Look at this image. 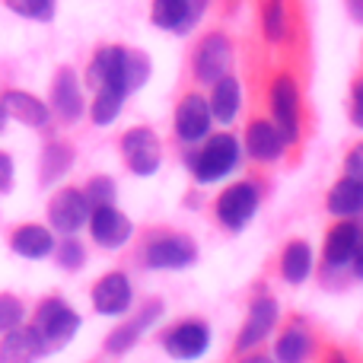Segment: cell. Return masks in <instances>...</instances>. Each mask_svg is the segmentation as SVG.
<instances>
[{
	"instance_id": "15",
	"label": "cell",
	"mask_w": 363,
	"mask_h": 363,
	"mask_svg": "<svg viewBox=\"0 0 363 363\" xmlns=\"http://www.w3.org/2000/svg\"><path fill=\"white\" fill-rule=\"evenodd\" d=\"M125 55H128V48H118V45H112V48H102L99 55L93 57L89 70H86L89 86H93V89L112 86V89H121V93L128 96V83H125Z\"/></svg>"
},
{
	"instance_id": "13",
	"label": "cell",
	"mask_w": 363,
	"mask_h": 363,
	"mask_svg": "<svg viewBox=\"0 0 363 363\" xmlns=\"http://www.w3.org/2000/svg\"><path fill=\"white\" fill-rule=\"evenodd\" d=\"M211 108H207V99L198 93H188L185 99L179 102L176 108V134L185 144H198L211 134Z\"/></svg>"
},
{
	"instance_id": "35",
	"label": "cell",
	"mask_w": 363,
	"mask_h": 363,
	"mask_svg": "<svg viewBox=\"0 0 363 363\" xmlns=\"http://www.w3.org/2000/svg\"><path fill=\"white\" fill-rule=\"evenodd\" d=\"M347 179H354L363 185V140L347 153Z\"/></svg>"
},
{
	"instance_id": "40",
	"label": "cell",
	"mask_w": 363,
	"mask_h": 363,
	"mask_svg": "<svg viewBox=\"0 0 363 363\" xmlns=\"http://www.w3.org/2000/svg\"><path fill=\"white\" fill-rule=\"evenodd\" d=\"M239 363H274V357H268V354H252V357H242Z\"/></svg>"
},
{
	"instance_id": "36",
	"label": "cell",
	"mask_w": 363,
	"mask_h": 363,
	"mask_svg": "<svg viewBox=\"0 0 363 363\" xmlns=\"http://www.w3.org/2000/svg\"><path fill=\"white\" fill-rule=\"evenodd\" d=\"M351 118H354V125L363 128V80L354 86V106H351Z\"/></svg>"
},
{
	"instance_id": "3",
	"label": "cell",
	"mask_w": 363,
	"mask_h": 363,
	"mask_svg": "<svg viewBox=\"0 0 363 363\" xmlns=\"http://www.w3.org/2000/svg\"><path fill=\"white\" fill-rule=\"evenodd\" d=\"M271 121L287 144L300 138V89L287 74L271 83Z\"/></svg>"
},
{
	"instance_id": "30",
	"label": "cell",
	"mask_w": 363,
	"mask_h": 363,
	"mask_svg": "<svg viewBox=\"0 0 363 363\" xmlns=\"http://www.w3.org/2000/svg\"><path fill=\"white\" fill-rule=\"evenodd\" d=\"M6 6L26 19H51L55 16V0H6Z\"/></svg>"
},
{
	"instance_id": "7",
	"label": "cell",
	"mask_w": 363,
	"mask_h": 363,
	"mask_svg": "<svg viewBox=\"0 0 363 363\" xmlns=\"http://www.w3.org/2000/svg\"><path fill=\"white\" fill-rule=\"evenodd\" d=\"M277 315H281V309H277V303L271 300V296L252 300L249 315H245L242 328H239V338H236V345H233V351L245 354V351H252V347H258L271 332H274Z\"/></svg>"
},
{
	"instance_id": "38",
	"label": "cell",
	"mask_w": 363,
	"mask_h": 363,
	"mask_svg": "<svg viewBox=\"0 0 363 363\" xmlns=\"http://www.w3.org/2000/svg\"><path fill=\"white\" fill-rule=\"evenodd\" d=\"M351 264H354V271H357V277H363V223H357V249H354Z\"/></svg>"
},
{
	"instance_id": "8",
	"label": "cell",
	"mask_w": 363,
	"mask_h": 363,
	"mask_svg": "<svg viewBox=\"0 0 363 363\" xmlns=\"http://www.w3.org/2000/svg\"><path fill=\"white\" fill-rule=\"evenodd\" d=\"M160 319H163V303H160V300L144 303V306H140V313L134 315V319H128L125 325L115 328V332L106 338V354H108V357H121V354H128L147 332H150L153 325H157Z\"/></svg>"
},
{
	"instance_id": "4",
	"label": "cell",
	"mask_w": 363,
	"mask_h": 363,
	"mask_svg": "<svg viewBox=\"0 0 363 363\" xmlns=\"http://www.w3.org/2000/svg\"><path fill=\"white\" fill-rule=\"evenodd\" d=\"M258 185L255 182H236L217 198V220L226 230H242L258 211Z\"/></svg>"
},
{
	"instance_id": "21",
	"label": "cell",
	"mask_w": 363,
	"mask_h": 363,
	"mask_svg": "<svg viewBox=\"0 0 363 363\" xmlns=\"http://www.w3.org/2000/svg\"><path fill=\"white\" fill-rule=\"evenodd\" d=\"M354 249H357V223L341 220V223H335L332 233H328L325 252H322V255H325L328 268H345V264H351Z\"/></svg>"
},
{
	"instance_id": "32",
	"label": "cell",
	"mask_w": 363,
	"mask_h": 363,
	"mask_svg": "<svg viewBox=\"0 0 363 363\" xmlns=\"http://www.w3.org/2000/svg\"><path fill=\"white\" fill-rule=\"evenodd\" d=\"M23 315H26V309H23V303H19L16 296L0 294V335L10 332V328H16L19 322H23Z\"/></svg>"
},
{
	"instance_id": "31",
	"label": "cell",
	"mask_w": 363,
	"mask_h": 363,
	"mask_svg": "<svg viewBox=\"0 0 363 363\" xmlns=\"http://www.w3.org/2000/svg\"><path fill=\"white\" fill-rule=\"evenodd\" d=\"M86 201H89V207H102V204H115V182L108 179V176H96V179H89V185H86Z\"/></svg>"
},
{
	"instance_id": "20",
	"label": "cell",
	"mask_w": 363,
	"mask_h": 363,
	"mask_svg": "<svg viewBox=\"0 0 363 363\" xmlns=\"http://www.w3.org/2000/svg\"><path fill=\"white\" fill-rule=\"evenodd\" d=\"M0 108H4V115H10V118L23 121V125H29V128L48 125V106H45L42 99H35L32 93H23V89H10V93H4Z\"/></svg>"
},
{
	"instance_id": "41",
	"label": "cell",
	"mask_w": 363,
	"mask_h": 363,
	"mask_svg": "<svg viewBox=\"0 0 363 363\" xmlns=\"http://www.w3.org/2000/svg\"><path fill=\"white\" fill-rule=\"evenodd\" d=\"M204 4H207V0H188V6H191V13H194V16H201V10H204Z\"/></svg>"
},
{
	"instance_id": "29",
	"label": "cell",
	"mask_w": 363,
	"mask_h": 363,
	"mask_svg": "<svg viewBox=\"0 0 363 363\" xmlns=\"http://www.w3.org/2000/svg\"><path fill=\"white\" fill-rule=\"evenodd\" d=\"M147 80H150V57H147L144 51H128V55H125V83H128V93L140 89Z\"/></svg>"
},
{
	"instance_id": "18",
	"label": "cell",
	"mask_w": 363,
	"mask_h": 363,
	"mask_svg": "<svg viewBox=\"0 0 363 363\" xmlns=\"http://www.w3.org/2000/svg\"><path fill=\"white\" fill-rule=\"evenodd\" d=\"M51 106L64 121H77L83 115V93L80 83H77V74L70 67L57 70L55 86H51Z\"/></svg>"
},
{
	"instance_id": "37",
	"label": "cell",
	"mask_w": 363,
	"mask_h": 363,
	"mask_svg": "<svg viewBox=\"0 0 363 363\" xmlns=\"http://www.w3.org/2000/svg\"><path fill=\"white\" fill-rule=\"evenodd\" d=\"M10 185H13V160L6 153H0V191H6Z\"/></svg>"
},
{
	"instance_id": "5",
	"label": "cell",
	"mask_w": 363,
	"mask_h": 363,
	"mask_svg": "<svg viewBox=\"0 0 363 363\" xmlns=\"http://www.w3.org/2000/svg\"><path fill=\"white\" fill-rule=\"evenodd\" d=\"M144 262L147 268L153 271H179V268H188V264L198 262V245L194 239L188 236H157L144 252Z\"/></svg>"
},
{
	"instance_id": "9",
	"label": "cell",
	"mask_w": 363,
	"mask_h": 363,
	"mask_svg": "<svg viewBox=\"0 0 363 363\" xmlns=\"http://www.w3.org/2000/svg\"><path fill=\"white\" fill-rule=\"evenodd\" d=\"M163 347L172 360H201L211 347V328L201 319H185L163 338Z\"/></svg>"
},
{
	"instance_id": "6",
	"label": "cell",
	"mask_w": 363,
	"mask_h": 363,
	"mask_svg": "<svg viewBox=\"0 0 363 363\" xmlns=\"http://www.w3.org/2000/svg\"><path fill=\"white\" fill-rule=\"evenodd\" d=\"M121 153H125V163L134 176H153L163 163V153H160V140L150 128H131V131L121 138Z\"/></svg>"
},
{
	"instance_id": "17",
	"label": "cell",
	"mask_w": 363,
	"mask_h": 363,
	"mask_svg": "<svg viewBox=\"0 0 363 363\" xmlns=\"http://www.w3.org/2000/svg\"><path fill=\"white\" fill-rule=\"evenodd\" d=\"M284 147H287V140L281 138L274 121L258 118V121H252L249 131H245V150H249V157L258 160V163H274V160H281Z\"/></svg>"
},
{
	"instance_id": "27",
	"label": "cell",
	"mask_w": 363,
	"mask_h": 363,
	"mask_svg": "<svg viewBox=\"0 0 363 363\" xmlns=\"http://www.w3.org/2000/svg\"><path fill=\"white\" fill-rule=\"evenodd\" d=\"M121 106H125V93L112 86H99L96 89V99L89 106V115H93L96 125H112L121 115Z\"/></svg>"
},
{
	"instance_id": "14",
	"label": "cell",
	"mask_w": 363,
	"mask_h": 363,
	"mask_svg": "<svg viewBox=\"0 0 363 363\" xmlns=\"http://www.w3.org/2000/svg\"><path fill=\"white\" fill-rule=\"evenodd\" d=\"M131 300H134L131 281H128V274H121V271L106 274L93 287V306H96V313H99V315H121V313H128V309H131Z\"/></svg>"
},
{
	"instance_id": "34",
	"label": "cell",
	"mask_w": 363,
	"mask_h": 363,
	"mask_svg": "<svg viewBox=\"0 0 363 363\" xmlns=\"http://www.w3.org/2000/svg\"><path fill=\"white\" fill-rule=\"evenodd\" d=\"M57 262H61V268L77 271L86 262V252H83V245L77 242V239H67V242H61V249H57Z\"/></svg>"
},
{
	"instance_id": "2",
	"label": "cell",
	"mask_w": 363,
	"mask_h": 363,
	"mask_svg": "<svg viewBox=\"0 0 363 363\" xmlns=\"http://www.w3.org/2000/svg\"><path fill=\"white\" fill-rule=\"evenodd\" d=\"M32 328H35L38 338H42L45 354L61 351V347H67L70 341H74V335L80 332V315H77L64 300L51 296V300H45L42 306L35 309V325Z\"/></svg>"
},
{
	"instance_id": "28",
	"label": "cell",
	"mask_w": 363,
	"mask_h": 363,
	"mask_svg": "<svg viewBox=\"0 0 363 363\" xmlns=\"http://www.w3.org/2000/svg\"><path fill=\"white\" fill-rule=\"evenodd\" d=\"M70 163H74V150L67 144H51L42 157V182L48 185V182L61 179L70 169Z\"/></svg>"
},
{
	"instance_id": "42",
	"label": "cell",
	"mask_w": 363,
	"mask_h": 363,
	"mask_svg": "<svg viewBox=\"0 0 363 363\" xmlns=\"http://www.w3.org/2000/svg\"><path fill=\"white\" fill-rule=\"evenodd\" d=\"M328 363H347V360H345V354H335V357L328 360Z\"/></svg>"
},
{
	"instance_id": "24",
	"label": "cell",
	"mask_w": 363,
	"mask_h": 363,
	"mask_svg": "<svg viewBox=\"0 0 363 363\" xmlns=\"http://www.w3.org/2000/svg\"><path fill=\"white\" fill-rule=\"evenodd\" d=\"M281 274H284V281L294 284V287L306 284V277L313 274V245L303 242V239L287 242V249H284V255H281Z\"/></svg>"
},
{
	"instance_id": "10",
	"label": "cell",
	"mask_w": 363,
	"mask_h": 363,
	"mask_svg": "<svg viewBox=\"0 0 363 363\" xmlns=\"http://www.w3.org/2000/svg\"><path fill=\"white\" fill-rule=\"evenodd\" d=\"M89 211H93V207H89L86 194H83L80 188H61L48 204V220L57 233H67L70 236V233L86 226Z\"/></svg>"
},
{
	"instance_id": "23",
	"label": "cell",
	"mask_w": 363,
	"mask_h": 363,
	"mask_svg": "<svg viewBox=\"0 0 363 363\" xmlns=\"http://www.w3.org/2000/svg\"><path fill=\"white\" fill-rule=\"evenodd\" d=\"M313 357V335L306 325H290L274 345V363H306Z\"/></svg>"
},
{
	"instance_id": "43",
	"label": "cell",
	"mask_w": 363,
	"mask_h": 363,
	"mask_svg": "<svg viewBox=\"0 0 363 363\" xmlns=\"http://www.w3.org/2000/svg\"><path fill=\"white\" fill-rule=\"evenodd\" d=\"M4 121H6V115H4V108H0V131H4Z\"/></svg>"
},
{
	"instance_id": "22",
	"label": "cell",
	"mask_w": 363,
	"mask_h": 363,
	"mask_svg": "<svg viewBox=\"0 0 363 363\" xmlns=\"http://www.w3.org/2000/svg\"><path fill=\"white\" fill-rule=\"evenodd\" d=\"M10 245H13L16 255L32 258V262H35V258H48L51 252H55V236H51L48 226L26 223V226H19V230L13 233Z\"/></svg>"
},
{
	"instance_id": "11",
	"label": "cell",
	"mask_w": 363,
	"mask_h": 363,
	"mask_svg": "<svg viewBox=\"0 0 363 363\" xmlns=\"http://www.w3.org/2000/svg\"><path fill=\"white\" fill-rule=\"evenodd\" d=\"M233 61V45L223 32H211V35L201 38L198 55H194V77L201 83H213L230 70Z\"/></svg>"
},
{
	"instance_id": "25",
	"label": "cell",
	"mask_w": 363,
	"mask_h": 363,
	"mask_svg": "<svg viewBox=\"0 0 363 363\" xmlns=\"http://www.w3.org/2000/svg\"><path fill=\"white\" fill-rule=\"evenodd\" d=\"M328 211L335 213V217L341 220H351L357 217V213H363V185L354 179H341L338 185L328 191Z\"/></svg>"
},
{
	"instance_id": "39",
	"label": "cell",
	"mask_w": 363,
	"mask_h": 363,
	"mask_svg": "<svg viewBox=\"0 0 363 363\" xmlns=\"http://www.w3.org/2000/svg\"><path fill=\"white\" fill-rule=\"evenodd\" d=\"M347 6H351V16L357 19V23H363V0H351Z\"/></svg>"
},
{
	"instance_id": "16",
	"label": "cell",
	"mask_w": 363,
	"mask_h": 363,
	"mask_svg": "<svg viewBox=\"0 0 363 363\" xmlns=\"http://www.w3.org/2000/svg\"><path fill=\"white\" fill-rule=\"evenodd\" d=\"M38 357H45V345L35 328H26L23 322H19L16 328L4 332V341H0V363H35Z\"/></svg>"
},
{
	"instance_id": "33",
	"label": "cell",
	"mask_w": 363,
	"mask_h": 363,
	"mask_svg": "<svg viewBox=\"0 0 363 363\" xmlns=\"http://www.w3.org/2000/svg\"><path fill=\"white\" fill-rule=\"evenodd\" d=\"M284 32H287V19H284V4L281 0H271L268 10H264V35L271 42H281Z\"/></svg>"
},
{
	"instance_id": "1",
	"label": "cell",
	"mask_w": 363,
	"mask_h": 363,
	"mask_svg": "<svg viewBox=\"0 0 363 363\" xmlns=\"http://www.w3.org/2000/svg\"><path fill=\"white\" fill-rule=\"evenodd\" d=\"M239 163V140L233 134H213L204 140L198 153L188 157V169L201 185H211V182L226 179Z\"/></svg>"
},
{
	"instance_id": "12",
	"label": "cell",
	"mask_w": 363,
	"mask_h": 363,
	"mask_svg": "<svg viewBox=\"0 0 363 363\" xmlns=\"http://www.w3.org/2000/svg\"><path fill=\"white\" fill-rule=\"evenodd\" d=\"M89 233H93V239L102 249H121L131 239L134 226L115 204H102L89 211Z\"/></svg>"
},
{
	"instance_id": "26",
	"label": "cell",
	"mask_w": 363,
	"mask_h": 363,
	"mask_svg": "<svg viewBox=\"0 0 363 363\" xmlns=\"http://www.w3.org/2000/svg\"><path fill=\"white\" fill-rule=\"evenodd\" d=\"M150 16H153V26L169 32H185L198 19L191 13V6H188V0H153Z\"/></svg>"
},
{
	"instance_id": "19",
	"label": "cell",
	"mask_w": 363,
	"mask_h": 363,
	"mask_svg": "<svg viewBox=\"0 0 363 363\" xmlns=\"http://www.w3.org/2000/svg\"><path fill=\"white\" fill-rule=\"evenodd\" d=\"M239 99H242V93H239L236 77L223 74L220 80H213L211 83V99H207L211 118L217 121V125H230V121L239 115Z\"/></svg>"
}]
</instances>
